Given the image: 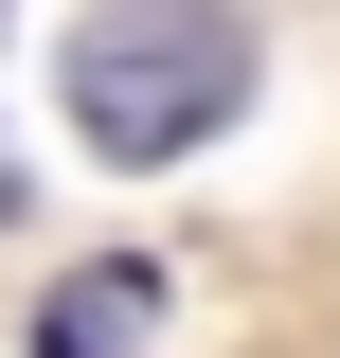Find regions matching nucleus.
Here are the masks:
<instances>
[{
    "mask_svg": "<svg viewBox=\"0 0 340 358\" xmlns=\"http://www.w3.org/2000/svg\"><path fill=\"white\" fill-rule=\"evenodd\" d=\"M0 215H18V162H0Z\"/></svg>",
    "mask_w": 340,
    "mask_h": 358,
    "instance_id": "obj_3",
    "label": "nucleus"
},
{
    "mask_svg": "<svg viewBox=\"0 0 340 358\" xmlns=\"http://www.w3.org/2000/svg\"><path fill=\"white\" fill-rule=\"evenodd\" d=\"M251 108V18H215V0H108L72 36V126L108 162H179Z\"/></svg>",
    "mask_w": 340,
    "mask_h": 358,
    "instance_id": "obj_1",
    "label": "nucleus"
},
{
    "mask_svg": "<svg viewBox=\"0 0 340 358\" xmlns=\"http://www.w3.org/2000/svg\"><path fill=\"white\" fill-rule=\"evenodd\" d=\"M143 341H162V268H143V251H90L72 287L36 305V358H143Z\"/></svg>",
    "mask_w": 340,
    "mask_h": 358,
    "instance_id": "obj_2",
    "label": "nucleus"
}]
</instances>
